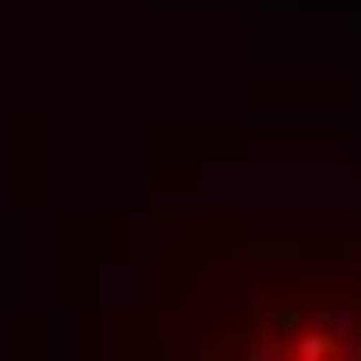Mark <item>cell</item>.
<instances>
[{"label": "cell", "mask_w": 361, "mask_h": 361, "mask_svg": "<svg viewBox=\"0 0 361 361\" xmlns=\"http://www.w3.org/2000/svg\"><path fill=\"white\" fill-rule=\"evenodd\" d=\"M293 355H305V361H324V355H336V343H330V336H299V343H293Z\"/></svg>", "instance_id": "cell-1"}]
</instances>
